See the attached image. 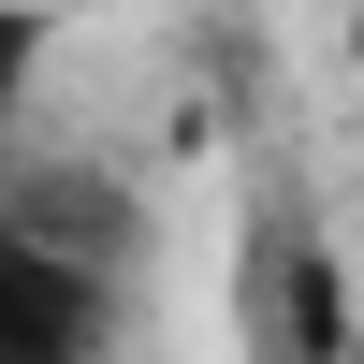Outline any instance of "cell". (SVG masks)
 <instances>
[{
    "label": "cell",
    "mask_w": 364,
    "mask_h": 364,
    "mask_svg": "<svg viewBox=\"0 0 364 364\" xmlns=\"http://www.w3.org/2000/svg\"><path fill=\"white\" fill-rule=\"evenodd\" d=\"M350 58H364V15H350Z\"/></svg>",
    "instance_id": "obj_5"
},
{
    "label": "cell",
    "mask_w": 364,
    "mask_h": 364,
    "mask_svg": "<svg viewBox=\"0 0 364 364\" xmlns=\"http://www.w3.org/2000/svg\"><path fill=\"white\" fill-rule=\"evenodd\" d=\"M350 364H364V336H350Z\"/></svg>",
    "instance_id": "obj_6"
},
{
    "label": "cell",
    "mask_w": 364,
    "mask_h": 364,
    "mask_svg": "<svg viewBox=\"0 0 364 364\" xmlns=\"http://www.w3.org/2000/svg\"><path fill=\"white\" fill-rule=\"evenodd\" d=\"M0 219L44 233V248L87 262V277H132V248H146V204L117 190V175H0Z\"/></svg>",
    "instance_id": "obj_3"
},
{
    "label": "cell",
    "mask_w": 364,
    "mask_h": 364,
    "mask_svg": "<svg viewBox=\"0 0 364 364\" xmlns=\"http://www.w3.org/2000/svg\"><path fill=\"white\" fill-rule=\"evenodd\" d=\"M350 262L321 248L306 219H262L248 233V350L262 364H350Z\"/></svg>",
    "instance_id": "obj_1"
},
{
    "label": "cell",
    "mask_w": 364,
    "mask_h": 364,
    "mask_svg": "<svg viewBox=\"0 0 364 364\" xmlns=\"http://www.w3.org/2000/svg\"><path fill=\"white\" fill-rule=\"evenodd\" d=\"M102 350H117V277L0 219V364H102Z\"/></svg>",
    "instance_id": "obj_2"
},
{
    "label": "cell",
    "mask_w": 364,
    "mask_h": 364,
    "mask_svg": "<svg viewBox=\"0 0 364 364\" xmlns=\"http://www.w3.org/2000/svg\"><path fill=\"white\" fill-rule=\"evenodd\" d=\"M44 73V0H0V146H15V102Z\"/></svg>",
    "instance_id": "obj_4"
}]
</instances>
